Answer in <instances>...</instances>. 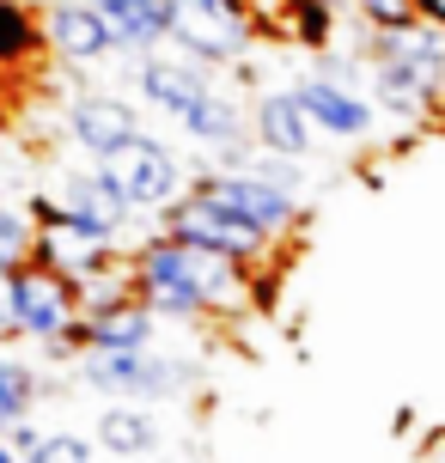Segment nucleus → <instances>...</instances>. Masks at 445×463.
<instances>
[{"instance_id": "1", "label": "nucleus", "mask_w": 445, "mask_h": 463, "mask_svg": "<svg viewBox=\"0 0 445 463\" xmlns=\"http://www.w3.org/2000/svg\"><path fill=\"white\" fill-rule=\"evenodd\" d=\"M128 262H135V287H141V305L153 317L195 324V317H208L220 305L244 299V269H232L226 256L171 244V238H147Z\"/></svg>"}, {"instance_id": "2", "label": "nucleus", "mask_w": 445, "mask_h": 463, "mask_svg": "<svg viewBox=\"0 0 445 463\" xmlns=\"http://www.w3.org/2000/svg\"><path fill=\"white\" fill-rule=\"evenodd\" d=\"M159 238L189 244V250H208V256H226L232 269H257L262 256H269V244H275V238H262L257 226H244L232 213H220L202 195H184V202L159 208Z\"/></svg>"}, {"instance_id": "3", "label": "nucleus", "mask_w": 445, "mask_h": 463, "mask_svg": "<svg viewBox=\"0 0 445 463\" xmlns=\"http://www.w3.org/2000/svg\"><path fill=\"white\" fill-rule=\"evenodd\" d=\"M80 378L110 402H165V396L189 391L195 372L153 347H122V354H80Z\"/></svg>"}, {"instance_id": "4", "label": "nucleus", "mask_w": 445, "mask_h": 463, "mask_svg": "<svg viewBox=\"0 0 445 463\" xmlns=\"http://www.w3.org/2000/svg\"><path fill=\"white\" fill-rule=\"evenodd\" d=\"M98 171L122 189L128 208H171V202L189 195V165L177 159L165 140H147V135L117 146L110 159H98Z\"/></svg>"}, {"instance_id": "5", "label": "nucleus", "mask_w": 445, "mask_h": 463, "mask_svg": "<svg viewBox=\"0 0 445 463\" xmlns=\"http://www.w3.org/2000/svg\"><path fill=\"white\" fill-rule=\"evenodd\" d=\"M257 37L251 24V6L244 0H177V19H171V43L184 49L189 61L202 68H220V61H238Z\"/></svg>"}, {"instance_id": "6", "label": "nucleus", "mask_w": 445, "mask_h": 463, "mask_svg": "<svg viewBox=\"0 0 445 463\" xmlns=\"http://www.w3.org/2000/svg\"><path fill=\"white\" fill-rule=\"evenodd\" d=\"M189 195H202V202H213L220 213L257 226L262 238H281V232L299 226V195L262 184V177H251V171H202V177L189 184Z\"/></svg>"}, {"instance_id": "7", "label": "nucleus", "mask_w": 445, "mask_h": 463, "mask_svg": "<svg viewBox=\"0 0 445 463\" xmlns=\"http://www.w3.org/2000/svg\"><path fill=\"white\" fill-rule=\"evenodd\" d=\"M13 287V335H31V342H62L73 324H80V299H73V280H62L43 262H24L6 275Z\"/></svg>"}, {"instance_id": "8", "label": "nucleus", "mask_w": 445, "mask_h": 463, "mask_svg": "<svg viewBox=\"0 0 445 463\" xmlns=\"http://www.w3.org/2000/svg\"><path fill=\"white\" fill-rule=\"evenodd\" d=\"M293 98H299L305 122L317 128V135H336V140H366L378 128V110L366 104V98L354 92L348 80H336V73H305L299 86H293Z\"/></svg>"}, {"instance_id": "9", "label": "nucleus", "mask_w": 445, "mask_h": 463, "mask_svg": "<svg viewBox=\"0 0 445 463\" xmlns=\"http://www.w3.org/2000/svg\"><path fill=\"white\" fill-rule=\"evenodd\" d=\"M49 202H55V220L92 232L104 244H117L122 226H128V202H122V189L110 184L104 171H73V177H62Z\"/></svg>"}, {"instance_id": "10", "label": "nucleus", "mask_w": 445, "mask_h": 463, "mask_svg": "<svg viewBox=\"0 0 445 463\" xmlns=\"http://www.w3.org/2000/svg\"><path fill=\"white\" fill-rule=\"evenodd\" d=\"M135 86H141L147 104H159L165 116H177V122H184V116L213 92V68L189 61V55H141Z\"/></svg>"}, {"instance_id": "11", "label": "nucleus", "mask_w": 445, "mask_h": 463, "mask_svg": "<svg viewBox=\"0 0 445 463\" xmlns=\"http://www.w3.org/2000/svg\"><path fill=\"white\" fill-rule=\"evenodd\" d=\"M68 135L80 140L92 159H110L117 146L141 140V116H135V104H122V98H110V92H80L68 104Z\"/></svg>"}, {"instance_id": "12", "label": "nucleus", "mask_w": 445, "mask_h": 463, "mask_svg": "<svg viewBox=\"0 0 445 463\" xmlns=\"http://www.w3.org/2000/svg\"><path fill=\"white\" fill-rule=\"evenodd\" d=\"M440 73L427 61H373V104L397 122H421L440 110Z\"/></svg>"}, {"instance_id": "13", "label": "nucleus", "mask_w": 445, "mask_h": 463, "mask_svg": "<svg viewBox=\"0 0 445 463\" xmlns=\"http://www.w3.org/2000/svg\"><path fill=\"white\" fill-rule=\"evenodd\" d=\"M92 13L104 19V37H110V49L153 55V43H165V37H171L177 0H92Z\"/></svg>"}, {"instance_id": "14", "label": "nucleus", "mask_w": 445, "mask_h": 463, "mask_svg": "<svg viewBox=\"0 0 445 463\" xmlns=\"http://www.w3.org/2000/svg\"><path fill=\"white\" fill-rule=\"evenodd\" d=\"M31 262L55 269L62 280H86V275H98V269H110V262H117V244H104V238L68 226V220H49V226H37Z\"/></svg>"}, {"instance_id": "15", "label": "nucleus", "mask_w": 445, "mask_h": 463, "mask_svg": "<svg viewBox=\"0 0 445 463\" xmlns=\"http://www.w3.org/2000/svg\"><path fill=\"white\" fill-rule=\"evenodd\" d=\"M251 140H257L262 153H275V159H305L311 140H317V128L305 122L293 92H262L257 110H251Z\"/></svg>"}, {"instance_id": "16", "label": "nucleus", "mask_w": 445, "mask_h": 463, "mask_svg": "<svg viewBox=\"0 0 445 463\" xmlns=\"http://www.w3.org/2000/svg\"><path fill=\"white\" fill-rule=\"evenodd\" d=\"M43 43L68 61H98L110 55V37H104V19L92 13V0H55L43 13Z\"/></svg>"}, {"instance_id": "17", "label": "nucleus", "mask_w": 445, "mask_h": 463, "mask_svg": "<svg viewBox=\"0 0 445 463\" xmlns=\"http://www.w3.org/2000/svg\"><path fill=\"white\" fill-rule=\"evenodd\" d=\"M80 329H86V354H122V347H147L153 342V311H147L141 299L104 305V311H86Z\"/></svg>"}, {"instance_id": "18", "label": "nucleus", "mask_w": 445, "mask_h": 463, "mask_svg": "<svg viewBox=\"0 0 445 463\" xmlns=\"http://www.w3.org/2000/svg\"><path fill=\"white\" fill-rule=\"evenodd\" d=\"M98 445L110 458H147L159 445V420L147 415V409H135V402H117V409L98 415Z\"/></svg>"}, {"instance_id": "19", "label": "nucleus", "mask_w": 445, "mask_h": 463, "mask_svg": "<svg viewBox=\"0 0 445 463\" xmlns=\"http://www.w3.org/2000/svg\"><path fill=\"white\" fill-rule=\"evenodd\" d=\"M43 55V24L31 19L24 0H0V73L6 68H24Z\"/></svg>"}, {"instance_id": "20", "label": "nucleus", "mask_w": 445, "mask_h": 463, "mask_svg": "<svg viewBox=\"0 0 445 463\" xmlns=\"http://www.w3.org/2000/svg\"><path fill=\"white\" fill-rule=\"evenodd\" d=\"M31 409H37V372L24 360H0V433L13 420H31Z\"/></svg>"}, {"instance_id": "21", "label": "nucleus", "mask_w": 445, "mask_h": 463, "mask_svg": "<svg viewBox=\"0 0 445 463\" xmlns=\"http://www.w3.org/2000/svg\"><path fill=\"white\" fill-rule=\"evenodd\" d=\"M31 244H37V226H31V213L24 208H0V275H13L31 262Z\"/></svg>"}, {"instance_id": "22", "label": "nucleus", "mask_w": 445, "mask_h": 463, "mask_svg": "<svg viewBox=\"0 0 445 463\" xmlns=\"http://www.w3.org/2000/svg\"><path fill=\"white\" fill-rule=\"evenodd\" d=\"M24 463H92V445L80 439V433H43V445Z\"/></svg>"}, {"instance_id": "23", "label": "nucleus", "mask_w": 445, "mask_h": 463, "mask_svg": "<svg viewBox=\"0 0 445 463\" xmlns=\"http://www.w3.org/2000/svg\"><path fill=\"white\" fill-rule=\"evenodd\" d=\"M354 13L373 31H397V24H415V0H354Z\"/></svg>"}, {"instance_id": "24", "label": "nucleus", "mask_w": 445, "mask_h": 463, "mask_svg": "<svg viewBox=\"0 0 445 463\" xmlns=\"http://www.w3.org/2000/svg\"><path fill=\"white\" fill-rule=\"evenodd\" d=\"M0 445L13 451V463H24V458H31V451H37V445H43V433H37L31 420H13V427L0 433Z\"/></svg>"}, {"instance_id": "25", "label": "nucleus", "mask_w": 445, "mask_h": 463, "mask_svg": "<svg viewBox=\"0 0 445 463\" xmlns=\"http://www.w3.org/2000/svg\"><path fill=\"white\" fill-rule=\"evenodd\" d=\"M0 335H13V287L0 275Z\"/></svg>"}, {"instance_id": "26", "label": "nucleus", "mask_w": 445, "mask_h": 463, "mask_svg": "<svg viewBox=\"0 0 445 463\" xmlns=\"http://www.w3.org/2000/svg\"><path fill=\"white\" fill-rule=\"evenodd\" d=\"M0 86H6V73H0ZM0 122H6V92H0Z\"/></svg>"}, {"instance_id": "27", "label": "nucleus", "mask_w": 445, "mask_h": 463, "mask_svg": "<svg viewBox=\"0 0 445 463\" xmlns=\"http://www.w3.org/2000/svg\"><path fill=\"white\" fill-rule=\"evenodd\" d=\"M0 463H13V451H6V445H0Z\"/></svg>"}, {"instance_id": "28", "label": "nucleus", "mask_w": 445, "mask_h": 463, "mask_svg": "<svg viewBox=\"0 0 445 463\" xmlns=\"http://www.w3.org/2000/svg\"><path fill=\"white\" fill-rule=\"evenodd\" d=\"M440 104H445V73H440Z\"/></svg>"}, {"instance_id": "29", "label": "nucleus", "mask_w": 445, "mask_h": 463, "mask_svg": "<svg viewBox=\"0 0 445 463\" xmlns=\"http://www.w3.org/2000/svg\"><path fill=\"white\" fill-rule=\"evenodd\" d=\"M0 208H6V189H0Z\"/></svg>"}]
</instances>
